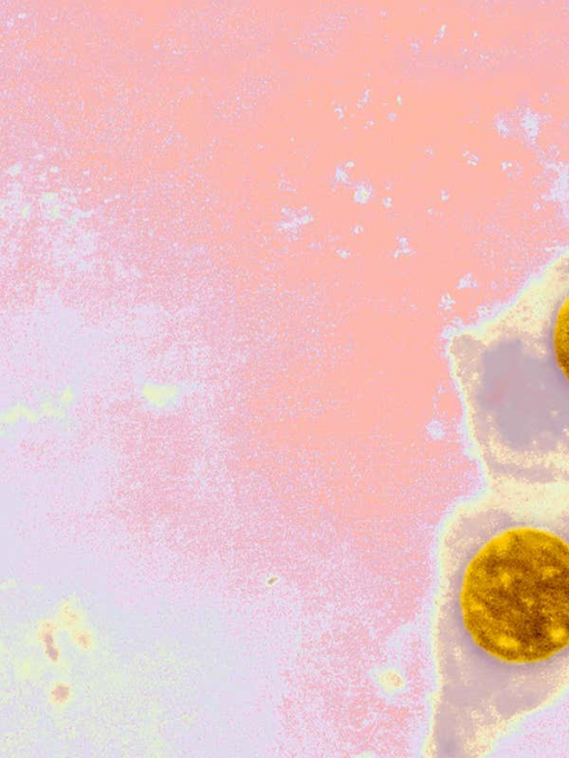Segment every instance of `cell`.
Listing matches in <instances>:
<instances>
[{
  "mask_svg": "<svg viewBox=\"0 0 569 758\" xmlns=\"http://www.w3.org/2000/svg\"><path fill=\"white\" fill-rule=\"evenodd\" d=\"M459 604L472 644L498 669L559 659L569 651V541L533 525L499 529L469 557Z\"/></svg>",
  "mask_w": 569,
  "mask_h": 758,
  "instance_id": "obj_1",
  "label": "cell"
},
{
  "mask_svg": "<svg viewBox=\"0 0 569 758\" xmlns=\"http://www.w3.org/2000/svg\"><path fill=\"white\" fill-rule=\"evenodd\" d=\"M551 345L556 365L569 382V296L556 313Z\"/></svg>",
  "mask_w": 569,
  "mask_h": 758,
  "instance_id": "obj_2",
  "label": "cell"
}]
</instances>
